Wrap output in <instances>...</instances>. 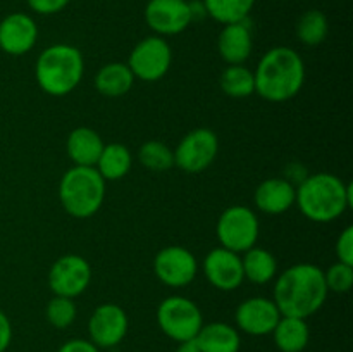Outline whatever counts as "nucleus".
I'll use <instances>...</instances> for the list:
<instances>
[{
    "label": "nucleus",
    "mask_w": 353,
    "mask_h": 352,
    "mask_svg": "<svg viewBox=\"0 0 353 352\" xmlns=\"http://www.w3.org/2000/svg\"><path fill=\"white\" fill-rule=\"evenodd\" d=\"M199 271L196 257L181 245H168L161 248L154 259V273L164 285L181 289L195 280Z\"/></svg>",
    "instance_id": "9b49d317"
},
{
    "label": "nucleus",
    "mask_w": 353,
    "mask_h": 352,
    "mask_svg": "<svg viewBox=\"0 0 353 352\" xmlns=\"http://www.w3.org/2000/svg\"><path fill=\"white\" fill-rule=\"evenodd\" d=\"M324 280H326V286L330 292H350L353 285V266L340 261L334 262L333 266H330L327 271H324Z\"/></svg>",
    "instance_id": "c756f323"
},
{
    "label": "nucleus",
    "mask_w": 353,
    "mask_h": 352,
    "mask_svg": "<svg viewBox=\"0 0 353 352\" xmlns=\"http://www.w3.org/2000/svg\"><path fill=\"white\" fill-rule=\"evenodd\" d=\"M57 352H100V349L92 340L85 338H71L59 347Z\"/></svg>",
    "instance_id": "473e14b6"
},
{
    "label": "nucleus",
    "mask_w": 353,
    "mask_h": 352,
    "mask_svg": "<svg viewBox=\"0 0 353 352\" xmlns=\"http://www.w3.org/2000/svg\"><path fill=\"white\" fill-rule=\"evenodd\" d=\"M174 352H202V351H200L195 340H188V342H181V344H178V349H176Z\"/></svg>",
    "instance_id": "f704fd0d"
},
{
    "label": "nucleus",
    "mask_w": 353,
    "mask_h": 352,
    "mask_svg": "<svg viewBox=\"0 0 353 352\" xmlns=\"http://www.w3.org/2000/svg\"><path fill=\"white\" fill-rule=\"evenodd\" d=\"M295 204L307 219L331 223L353 206V186L331 173H316L302 179Z\"/></svg>",
    "instance_id": "7ed1b4c3"
},
{
    "label": "nucleus",
    "mask_w": 353,
    "mask_h": 352,
    "mask_svg": "<svg viewBox=\"0 0 353 352\" xmlns=\"http://www.w3.org/2000/svg\"><path fill=\"white\" fill-rule=\"evenodd\" d=\"M103 145L105 144L102 137L95 130L86 126L74 128L65 141L69 159L74 162V166H86V168H95Z\"/></svg>",
    "instance_id": "6ab92c4d"
},
{
    "label": "nucleus",
    "mask_w": 353,
    "mask_h": 352,
    "mask_svg": "<svg viewBox=\"0 0 353 352\" xmlns=\"http://www.w3.org/2000/svg\"><path fill=\"white\" fill-rule=\"evenodd\" d=\"M138 159L150 171H168L174 166V152L159 140L145 141L138 150Z\"/></svg>",
    "instance_id": "cd10ccee"
},
{
    "label": "nucleus",
    "mask_w": 353,
    "mask_h": 352,
    "mask_svg": "<svg viewBox=\"0 0 353 352\" xmlns=\"http://www.w3.org/2000/svg\"><path fill=\"white\" fill-rule=\"evenodd\" d=\"M76 314H78V307H76L74 299L61 295H54V299L47 304V309H45L47 321L57 330L71 326L76 320Z\"/></svg>",
    "instance_id": "c85d7f7f"
},
{
    "label": "nucleus",
    "mask_w": 353,
    "mask_h": 352,
    "mask_svg": "<svg viewBox=\"0 0 353 352\" xmlns=\"http://www.w3.org/2000/svg\"><path fill=\"white\" fill-rule=\"evenodd\" d=\"M12 342V324L6 313L0 311V352H6Z\"/></svg>",
    "instance_id": "72a5a7b5"
},
{
    "label": "nucleus",
    "mask_w": 353,
    "mask_h": 352,
    "mask_svg": "<svg viewBox=\"0 0 353 352\" xmlns=\"http://www.w3.org/2000/svg\"><path fill=\"white\" fill-rule=\"evenodd\" d=\"M195 342L202 352H240L241 347L238 328L223 321L203 324L195 337Z\"/></svg>",
    "instance_id": "aec40b11"
},
{
    "label": "nucleus",
    "mask_w": 353,
    "mask_h": 352,
    "mask_svg": "<svg viewBox=\"0 0 353 352\" xmlns=\"http://www.w3.org/2000/svg\"><path fill=\"white\" fill-rule=\"evenodd\" d=\"M171 62V45L165 41L164 37L152 35V37L143 38L134 45L126 64L134 78L152 83L159 81L168 75Z\"/></svg>",
    "instance_id": "6e6552de"
},
{
    "label": "nucleus",
    "mask_w": 353,
    "mask_h": 352,
    "mask_svg": "<svg viewBox=\"0 0 353 352\" xmlns=\"http://www.w3.org/2000/svg\"><path fill=\"white\" fill-rule=\"evenodd\" d=\"M336 257L340 262L353 266V226H347L336 240Z\"/></svg>",
    "instance_id": "7c9ffc66"
},
{
    "label": "nucleus",
    "mask_w": 353,
    "mask_h": 352,
    "mask_svg": "<svg viewBox=\"0 0 353 352\" xmlns=\"http://www.w3.org/2000/svg\"><path fill=\"white\" fill-rule=\"evenodd\" d=\"M327 31H330V23L323 10H305L296 21V37L309 47L323 43L327 37Z\"/></svg>",
    "instance_id": "bb28decb"
},
{
    "label": "nucleus",
    "mask_w": 353,
    "mask_h": 352,
    "mask_svg": "<svg viewBox=\"0 0 353 352\" xmlns=\"http://www.w3.org/2000/svg\"><path fill=\"white\" fill-rule=\"evenodd\" d=\"M255 93L269 102H286L302 90L305 64L296 50L274 47L265 52L254 71Z\"/></svg>",
    "instance_id": "f03ea898"
},
{
    "label": "nucleus",
    "mask_w": 353,
    "mask_h": 352,
    "mask_svg": "<svg viewBox=\"0 0 353 352\" xmlns=\"http://www.w3.org/2000/svg\"><path fill=\"white\" fill-rule=\"evenodd\" d=\"M59 199L69 216L78 219L92 217L105 200V179L95 168L72 166L59 183Z\"/></svg>",
    "instance_id": "39448f33"
},
{
    "label": "nucleus",
    "mask_w": 353,
    "mask_h": 352,
    "mask_svg": "<svg viewBox=\"0 0 353 352\" xmlns=\"http://www.w3.org/2000/svg\"><path fill=\"white\" fill-rule=\"evenodd\" d=\"M296 188L285 178H268L255 190V206L264 214H283L295 206Z\"/></svg>",
    "instance_id": "a211bd4d"
},
{
    "label": "nucleus",
    "mask_w": 353,
    "mask_h": 352,
    "mask_svg": "<svg viewBox=\"0 0 353 352\" xmlns=\"http://www.w3.org/2000/svg\"><path fill=\"white\" fill-rule=\"evenodd\" d=\"M157 324L165 337L181 344L195 340L203 326V314L188 297L171 295L159 304Z\"/></svg>",
    "instance_id": "423d86ee"
},
{
    "label": "nucleus",
    "mask_w": 353,
    "mask_h": 352,
    "mask_svg": "<svg viewBox=\"0 0 353 352\" xmlns=\"http://www.w3.org/2000/svg\"><path fill=\"white\" fill-rule=\"evenodd\" d=\"M241 264H243L245 280L255 285H265L278 275V261L274 255L257 245L243 252Z\"/></svg>",
    "instance_id": "b1692460"
},
{
    "label": "nucleus",
    "mask_w": 353,
    "mask_h": 352,
    "mask_svg": "<svg viewBox=\"0 0 353 352\" xmlns=\"http://www.w3.org/2000/svg\"><path fill=\"white\" fill-rule=\"evenodd\" d=\"M221 88L226 95L233 99H245L255 93L254 71L245 68L243 64H231L221 75Z\"/></svg>",
    "instance_id": "a878e982"
},
{
    "label": "nucleus",
    "mask_w": 353,
    "mask_h": 352,
    "mask_svg": "<svg viewBox=\"0 0 353 352\" xmlns=\"http://www.w3.org/2000/svg\"><path fill=\"white\" fill-rule=\"evenodd\" d=\"M327 293L323 269L310 262H299L278 276L272 300L281 316L307 320L324 306Z\"/></svg>",
    "instance_id": "f257e3e1"
},
{
    "label": "nucleus",
    "mask_w": 353,
    "mask_h": 352,
    "mask_svg": "<svg viewBox=\"0 0 353 352\" xmlns=\"http://www.w3.org/2000/svg\"><path fill=\"white\" fill-rule=\"evenodd\" d=\"M145 21L159 37H174L193 23L188 0H148Z\"/></svg>",
    "instance_id": "f8f14e48"
},
{
    "label": "nucleus",
    "mask_w": 353,
    "mask_h": 352,
    "mask_svg": "<svg viewBox=\"0 0 353 352\" xmlns=\"http://www.w3.org/2000/svg\"><path fill=\"white\" fill-rule=\"evenodd\" d=\"M257 0H202L209 17L221 24L240 23L248 19Z\"/></svg>",
    "instance_id": "393cba45"
},
{
    "label": "nucleus",
    "mask_w": 353,
    "mask_h": 352,
    "mask_svg": "<svg viewBox=\"0 0 353 352\" xmlns=\"http://www.w3.org/2000/svg\"><path fill=\"white\" fill-rule=\"evenodd\" d=\"M38 26L31 16L12 12L0 21V48L9 55H24L34 47Z\"/></svg>",
    "instance_id": "dca6fc26"
},
{
    "label": "nucleus",
    "mask_w": 353,
    "mask_h": 352,
    "mask_svg": "<svg viewBox=\"0 0 353 352\" xmlns=\"http://www.w3.org/2000/svg\"><path fill=\"white\" fill-rule=\"evenodd\" d=\"M281 313L274 300L268 297H250L236 307L234 321L238 331L252 335V337H264L271 335L278 324Z\"/></svg>",
    "instance_id": "4468645a"
},
{
    "label": "nucleus",
    "mask_w": 353,
    "mask_h": 352,
    "mask_svg": "<svg viewBox=\"0 0 353 352\" xmlns=\"http://www.w3.org/2000/svg\"><path fill=\"white\" fill-rule=\"evenodd\" d=\"M134 76L128 64L124 62H109L102 66L95 76V88L100 95L110 97H123L133 88Z\"/></svg>",
    "instance_id": "4be33fe9"
},
{
    "label": "nucleus",
    "mask_w": 353,
    "mask_h": 352,
    "mask_svg": "<svg viewBox=\"0 0 353 352\" xmlns=\"http://www.w3.org/2000/svg\"><path fill=\"white\" fill-rule=\"evenodd\" d=\"M174 164L186 173H202L216 161L219 138L209 128L190 131L174 148Z\"/></svg>",
    "instance_id": "1a4fd4ad"
},
{
    "label": "nucleus",
    "mask_w": 353,
    "mask_h": 352,
    "mask_svg": "<svg viewBox=\"0 0 353 352\" xmlns=\"http://www.w3.org/2000/svg\"><path fill=\"white\" fill-rule=\"evenodd\" d=\"M131 166H133V155L126 145L107 144L103 145L95 169L105 182H117L130 173Z\"/></svg>",
    "instance_id": "5701e85b"
},
{
    "label": "nucleus",
    "mask_w": 353,
    "mask_h": 352,
    "mask_svg": "<svg viewBox=\"0 0 353 352\" xmlns=\"http://www.w3.org/2000/svg\"><path fill=\"white\" fill-rule=\"evenodd\" d=\"M85 61L81 52L68 43H55L45 48L37 59L34 76L45 93L64 97L81 83Z\"/></svg>",
    "instance_id": "20e7f679"
},
{
    "label": "nucleus",
    "mask_w": 353,
    "mask_h": 352,
    "mask_svg": "<svg viewBox=\"0 0 353 352\" xmlns=\"http://www.w3.org/2000/svg\"><path fill=\"white\" fill-rule=\"evenodd\" d=\"M217 238L221 247L236 254L247 252L257 244L259 217L250 207L231 206L217 219Z\"/></svg>",
    "instance_id": "0eeeda50"
},
{
    "label": "nucleus",
    "mask_w": 353,
    "mask_h": 352,
    "mask_svg": "<svg viewBox=\"0 0 353 352\" xmlns=\"http://www.w3.org/2000/svg\"><path fill=\"white\" fill-rule=\"evenodd\" d=\"M271 335L281 352H303L310 342V328L302 317L281 316Z\"/></svg>",
    "instance_id": "412c9836"
},
{
    "label": "nucleus",
    "mask_w": 353,
    "mask_h": 352,
    "mask_svg": "<svg viewBox=\"0 0 353 352\" xmlns=\"http://www.w3.org/2000/svg\"><path fill=\"white\" fill-rule=\"evenodd\" d=\"M26 2L33 12L41 14V16H50V14L64 10L71 0H26Z\"/></svg>",
    "instance_id": "2f4dec72"
},
{
    "label": "nucleus",
    "mask_w": 353,
    "mask_h": 352,
    "mask_svg": "<svg viewBox=\"0 0 353 352\" xmlns=\"http://www.w3.org/2000/svg\"><path fill=\"white\" fill-rule=\"evenodd\" d=\"M126 311L112 302L100 304L88 321L90 340L99 349H110L119 345L128 333Z\"/></svg>",
    "instance_id": "ddd939ff"
},
{
    "label": "nucleus",
    "mask_w": 353,
    "mask_h": 352,
    "mask_svg": "<svg viewBox=\"0 0 353 352\" xmlns=\"http://www.w3.org/2000/svg\"><path fill=\"white\" fill-rule=\"evenodd\" d=\"M92 283V266L78 254L61 255L48 271V286L54 295L76 299Z\"/></svg>",
    "instance_id": "9d476101"
},
{
    "label": "nucleus",
    "mask_w": 353,
    "mask_h": 352,
    "mask_svg": "<svg viewBox=\"0 0 353 352\" xmlns=\"http://www.w3.org/2000/svg\"><path fill=\"white\" fill-rule=\"evenodd\" d=\"M254 40H252V30L248 19L240 23L224 24L217 37V50L228 66L243 64L252 55Z\"/></svg>",
    "instance_id": "f3484780"
},
{
    "label": "nucleus",
    "mask_w": 353,
    "mask_h": 352,
    "mask_svg": "<svg viewBox=\"0 0 353 352\" xmlns=\"http://www.w3.org/2000/svg\"><path fill=\"white\" fill-rule=\"evenodd\" d=\"M203 273L214 289L221 292H233L243 283V264L240 254L228 251L224 247H216L203 259Z\"/></svg>",
    "instance_id": "2eb2a0df"
}]
</instances>
